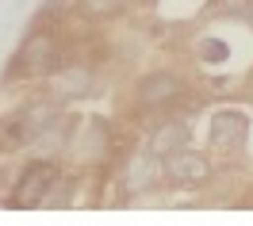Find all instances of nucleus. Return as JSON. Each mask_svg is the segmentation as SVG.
I'll return each instance as SVG.
<instances>
[{"label":"nucleus","instance_id":"f257e3e1","mask_svg":"<svg viewBox=\"0 0 253 226\" xmlns=\"http://www.w3.org/2000/svg\"><path fill=\"white\" fill-rule=\"evenodd\" d=\"M161 177L169 180V184H180V188H204V184L215 180V165H211L207 153L188 150V146L180 142V146L161 153Z\"/></svg>","mask_w":253,"mask_h":226},{"label":"nucleus","instance_id":"f03ea898","mask_svg":"<svg viewBox=\"0 0 253 226\" xmlns=\"http://www.w3.org/2000/svg\"><path fill=\"white\" fill-rule=\"evenodd\" d=\"M184 96H188V84L180 81L173 69H154V73H146L142 81L134 84V104L142 112H169Z\"/></svg>","mask_w":253,"mask_h":226},{"label":"nucleus","instance_id":"7ed1b4c3","mask_svg":"<svg viewBox=\"0 0 253 226\" xmlns=\"http://www.w3.org/2000/svg\"><path fill=\"white\" fill-rule=\"evenodd\" d=\"M46 81V96L54 100H84L96 88V69L88 62H54L42 73Z\"/></svg>","mask_w":253,"mask_h":226},{"label":"nucleus","instance_id":"20e7f679","mask_svg":"<svg viewBox=\"0 0 253 226\" xmlns=\"http://www.w3.org/2000/svg\"><path fill=\"white\" fill-rule=\"evenodd\" d=\"M62 177V169L54 161H31L23 173H19V180L12 184V195H8V207L16 211H35L42 207V195L50 192V184Z\"/></svg>","mask_w":253,"mask_h":226},{"label":"nucleus","instance_id":"39448f33","mask_svg":"<svg viewBox=\"0 0 253 226\" xmlns=\"http://www.w3.org/2000/svg\"><path fill=\"white\" fill-rule=\"evenodd\" d=\"M250 138V115L238 112V108H222L211 119V130H207V142L219 157H234L242 153V146Z\"/></svg>","mask_w":253,"mask_h":226},{"label":"nucleus","instance_id":"423d86ee","mask_svg":"<svg viewBox=\"0 0 253 226\" xmlns=\"http://www.w3.org/2000/svg\"><path fill=\"white\" fill-rule=\"evenodd\" d=\"M58 62V38L50 31H35L23 46H19V54H16V69H12V77H27V73H46L50 65Z\"/></svg>","mask_w":253,"mask_h":226},{"label":"nucleus","instance_id":"0eeeda50","mask_svg":"<svg viewBox=\"0 0 253 226\" xmlns=\"http://www.w3.org/2000/svg\"><path fill=\"white\" fill-rule=\"evenodd\" d=\"M108 150H111V130L104 119H84L69 138V153L77 161H100V157H108Z\"/></svg>","mask_w":253,"mask_h":226},{"label":"nucleus","instance_id":"6e6552de","mask_svg":"<svg viewBox=\"0 0 253 226\" xmlns=\"http://www.w3.org/2000/svg\"><path fill=\"white\" fill-rule=\"evenodd\" d=\"M158 177H161V157L154 150H138L134 157H126V165H123V184L126 188H134V192L154 188Z\"/></svg>","mask_w":253,"mask_h":226},{"label":"nucleus","instance_id":"1a4fd4ad","mask_svg":"<svg viewBox=\"0 0 253 226\" xmlns=\"http://www.w3.org/2000/svg\"><path fill=\"white\" fill-rule=\"evenodd\" d=\"M180 142H188V123H180V119H173V123H165L161 130H154L150 134V150L154 153H165V150H173V146H180Z\"/></svg>","mask_w":253,"mask_h":226},{"label":"nucleus","instance_id":"9d476101","mask_svg":"<svg viewBox=\"0 0 253 226\" xmlns=\"http://www.w3.org/2000/svg\"><path fill=\"white\" fill-rule=\"evenodd\" d=\"M84 19H115L126 8V0H77Z\"/></svg>","mask_w":253,"mask_h":226},{"label":"nucleus","instance_id":"9b49d317","mask_svg":"<svg viewBox=\"0 0 253 226\" xmlns=\"http://www.w3.org/2000/svg\"><path fill=\"white\" fill-rule=\"evenodd\" d=\"M215 12H222V16H250L253 0H215Z\"/></svg>","mask_w":253,"mask_h":226}]
</instances>
